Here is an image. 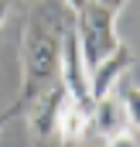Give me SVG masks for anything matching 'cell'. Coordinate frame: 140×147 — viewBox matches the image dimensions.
Masks as SVG:
<instances>
[{
    "mask_svg": "<svg viewBox=\"0 0 140 147\" xmlns=\"http://www.w3.org/2000/svg\"><path fill=\"white\" fill-rule=\"evenodd\" d=\"M65 28L69 24L58 21L55 7H44L41 14L28 17V24L21 31V99H17V110L24 103H31L34 96L48 92L51 86H58V62H62Z\"/></svg>",
    "mask_w": 140,
    "mask_h": 147,
    "instance_id": "6da1fadb",
    "label": "cell"
},
{
    "mask_svg": "<svg viewBox=\"0 0 140 147\" xmlns=\"http://www.w3.org/2000/svg\"><path fill=\"white\" fill-rule=\"evenodd\" d=\"M113 17H116V14H109L106 7H99V3L89 0V7H85V10L75 17V24H72L75 41H79V51H82V62H85L89 72L120 45L116 21H113Z\"/></svg>",
    "mask_w": 140,
    "mask_h": 147,
    "instance_id": "7a4b0ae2",
    "label": "cell"
},
{
    "mask_svg": "<svg viewBox=\"0 0 140 147\" xmlns=\"http://www.w3.org/2000/svg\"><path fill=\"white\" fill-rule=\"evenodd\" d=\"M65 96V86H51L48 92L34 96L31 103H24V120H28V137L34 147H55L58 134H55V120H58V103Z\"/></svg>",
    "mask_w": 140,
    "mask_h": 147,
    "instance_id": "3957f363",
    "label": "cell"
},
{
    "mask_svg": "<svg viewBox=\"0 0 140 147\" xmlns=\"http://www.w3.org/2000/svg\"><path fill=\"white\" fill-rule=\"evenodd\" d=\"M58 82L65 86V92H72L79 103L96 106V103H92V89H89V69H85V62H82V51H79V41H75V31H72V28H65V38H62Z\"/></svg>",
    "mask_w": 140,
    "mask_h": 147,
    "instance_id": "277c9868",
    "label": "cell"
},
{
    "mask_svg": "<svg viewBox=\"0 0 140 147\" xmlns=\"http://www.w3.org/2000/svg\"><path fill=\"white\" fill-rule=\"evenodd\" d=\"M130 65H133V48L127 45V41H120L109 55H106L103 62L89 72V89H92V103L96 99H103L109 92H116V86H120V79L130 72Z\"/></svg>",
    "mask_w": 140,
    "mask_h": 147,
    "instance_id": "5b68a950",
    "label": "cell"
},
{
    "mask_svg": "<svg viewBox=\"0 0 140 147\" xmlns=\"http://www.w3.org/2000/svg\"><path fill=\"white\" fill-rule=\"evenodd\" d=\"M92 127V106L79 103L72 92L62 96L58 103V120H55V134H58V144H75L89 134Z\"/></svg>",
    "mask_w": 140,
    "mask_h": 147,
    "instance_id": "8992f818",
    "label": "cell"
},
{
    "mask_svg": "<svg viewBox=\"0 0 140 147\" xmlns=\"http://www.w3.org/2000/svg\"><path fill=\"white\" fill-rule=\"evenodd\" d=\"M92 127H96L103 137H113V134L127 130V106H123V99H120L116 92L96 99V106H92Z\"/></svg>",
    "mask_w": 140,
    "mask_h": 147,
    "instance_id": "52a82bcc",
    "label": "cell"
},
{
    "mask_svg": "<svg viewBox=\"0 0 140 147\" xmlns=\"http://www.w3.org/2000/svg\"><path fill=\"white\" fill-rule=\"evenodd\" d=\"M123 106H127V127H130V130H140V86L127 89Z\"/></svg>",
    "mask_w": 140,
    "mask_h": 147,
    "instance_id": "ba28073f",
    "label": "cell"
},
{
    "mask_svg": "<svg viewBox=\"0 0 140 147\" xmlns=\"http://www.w3.org/2000/svg\"><path fill=\"white\" fill-rule=\"evenodd\" d=\"M103 147H140V130H120V134H113V137H106Z\"/></svg>",
    "mask_w": 140,
    "mask_h": 147,
    "instance_id": "9c48e42d",
    "label": "cell"
},
{
    "mask_svg": "<svg viewBox=\"0 0 140 147\" xmlns=\"http://www.w3.org/2000/svg\"><path fill=\"white\" fill-rule=\"evenodd\" d=\"M92 3H99V7H106L109 14H120V10L127 7V0H92Z\"/></svg>",
    "mask_w": 140,
    "mask_h": 147,
    "instance_id": "30bf717a",
    "label": "cell"
},
{
    "mask_svg": "<svg viewBox=\"0 0 140 147\" xmlns=\"http://www.w3.org/2000/svg\"><path fill=\"white\" fill-rule=\"evenodd\" d=\"M62 3H65V7H69L72 14H75V17H79V14H82V10H85V7H89V0H62Z\"/></svg>",
    "mask_w": 140,
    "mask_h": 147,
    "instance_id": "8fae6325",
    "label": "cell"
},
{
    "mask_svg": "<svg viewBox=\"0 0 140 147\" xmlns=\"http://www.w3.org/2000/svg\"><path fill=\"white\" fill-rule=\"evenodd\" d=\"M7 14H10V0H0V28H3V21H7Z\"/></svg>",
    "mask_w": 140,
    "mask_h": 147,
    "instance_id": "7c38bea8",
    "label": "cell"
},
{
    "mask_svg": "<svg viewBox=\"0 0 140 147\" xmlns=\"http://www.w3.org/2000/svg\"><path fill=\"white\" fill-rule=\"evenodd\" d=\"M82 147H103V144H82Z\"/></svg>",
    "mask_w": 140,
    "mask_h": 147,
    "instance_id": "4fadbf2b",
    "label": "cell"
},
{
    "mask_svg": "<svg viewBox=\"0 0 140 147\" xmlns=\"http://www.w3.org/2000/svg\"><path fill=\"white\" fill-rule=\"evenodd\" d=\"M3 120H7V116H0V123H3Z\"/></svg>",
    "mask_w": 140,
    "mask_h": 147,
    "instance_id": "5bb4252c",
    "label": "cell"
}]
</instances>
